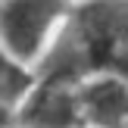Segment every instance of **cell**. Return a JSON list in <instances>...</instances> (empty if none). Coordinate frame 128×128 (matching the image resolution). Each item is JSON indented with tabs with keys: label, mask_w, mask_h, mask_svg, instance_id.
I'll list each match as a JSON object with an SVG mask.
<instances>
[{
	"label": "cell",
	"mask_w": 128,
	"mask_h": 128,
	"mask_svg": "<svg viewBox=\"0 0 128 128\" xmlns=\"http://www.w3.org/2000/svg\"><path fill=\"white\" fill-rule=\"evenodd\" d=\"M0 128H19L16 125V103L0 100Z\"/></svg>",
	"instance_id": "obj_6"
},
{
	"label": "cell",
	"mask_w": 128,
	"mask_h": 128,
	"mask_svg": "<svg viewBox=\"0 0 128 128\" xmlns=\"http://www.w3.org/2000/svg\"><path fill=\"white\" fill-rule=\"evenodd\" d=\"M69 10L72 0H0V44L34 69Z\"/></svg>",
	"instance_id": "obj_2"
},
{
	"label": "cell",
	"mask_w": 128,
	"mask_h": 128,
	"mask_svg": "<svg viewBox=\"0 0 128 128\" xmlns=\"http://www.w3.org/2000/svg\"><path fill=\"white\" fill-rule=\"evenodd\" d=\"M34 75L72 84L91 75L128 78V0H75Z\"/></svg>",
	"instance_id": "obj_1"
},
{
	"label": "cell",
	"mask_w": 128,
	"mask_h": 128,
	"mask_svg": "<svg viewBox=\"0 0 128 128\" xmlns=\"http://www.w3.org/2000/svg\"><path fill=\"white\" fill-rule=\"evenodd\" d=\"M31 84H34V69L25 66V62H19L16 56L0 44V100L19 103Z\"/></svg>",
	"instance_id": "obj_5"
},
{
	"label": "cell",
	"mask_w": 128,
	"mask_h": 128,
	"mask_svg": "<svg viewBox=\"0 0 128 128\" xmlns=\"http://www.w3.org/2000/svg\"><path fill=\"white\" fill-rule=\"evenodd\" d=\"M72 3H75V0H72Z\"/></svg>",
	"instance_id": "obj_7"
},
{
	"label": "cell",
	"mask_w": 128,
	"mask_h": 128,
	"mask_svg": "<svg viewBox=\"0 0 128 128\" xmlns=\"http://www.w3.org/2000/svg\"><path fill=\"white\" fill-rule=\"evenodd\" d=\"M19 128H84L78 91L72 81L34 75V84L16 103Z\"/></svg>",
	"instance_id": "obj_3"
},
{
	"label": "cell",
	"mask_w": 128,
	"mask_h": 128,
	"mask_svg": "<svg viewBox=\"0 0 128 128\" xmlns=\"http://www.w3.org/2000/svg\"><path fill=\"white\" fill-rule=\"evenodd\" d=\"M84 128H125L128 125V78L91 75L75 84Z\"/></svg>",
	"instance_id": "obj_4"
}]
</instances>
